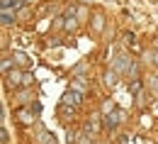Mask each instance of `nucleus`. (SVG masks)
<instances>
[{"label":"nucleus","mask_w":158,"mask_h":144,"mask_svg":"<svg viewBox=\"0 0 158 144\" xmlns=\"http://www.w3.org/2000/svg\"><path fill=\"white\" fill-rule=\"evenodd\" d=\"M66 103H73V105H78V103H80V95L76 93V90H68V93H66Z\"/></svg>","instance_id":"1"},{"label":"nucleus","mask_w":158,"mask_h":144,"mask_svg":"<svg viewBox=\"0 0 158 144\" xmlns=\"http://www.w3.org/2000/svg\"><path fill=\"white\" fill-rule=\"evenodd\" d=\"M12 20H15V15H10L7 10H2V24H10Z\"/></svg>","instance_id":"2"}]
</instances>
